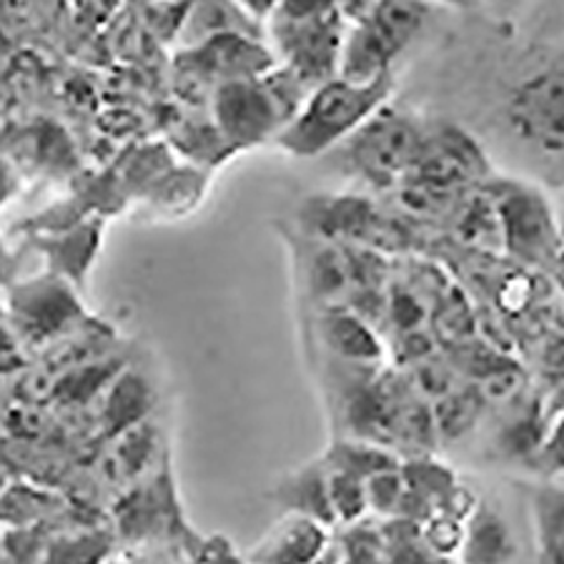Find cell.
Masks as SVG:
<instances>
[{
  "label": "cell",
  "instance_id": "18",
  "mask_svg": "<svg viewBox=\"0 0 564 564\" xmlns=\"http://www.w3.org/2000/svg\"><path fill=\"white\" fill-rule=\"evenodd\" d=\"M332 547L339 562H381L387 560V532L364 517L359 522L344 524V542H332Z\"/></svg>",
  "mask_w": 564,
  "mask_h": 564
},
{
  "label": "cell",
  "instance_id": "26",
  "mask_svg": "<svg viewBox=\"0 0 564 564\" xmlns=\"http://www.w3.org/2000/svg\"><path fill=\"white\" fill-rule=\"evenodd\" d=\"M163 6H178V3H188V0H159Z\"/></svg>",
  "mask_w": 564,
  "mask_h": 564
},
{
  "label": "cell",
  "instance_id": "19",
  "mask_svg": "<svg viewBox=\"0 0 564 564\" xmlns=\"http://www.w3.org/2000/svg\"><path fill=\"white\" fill-rule=\"evenodd\" d=\"M536 459H540L542 469L550 477L564 479V409L544 430L540 449H536Z\"/></svg>",
  "mask_w": 564,
  "mask_h": 564
},
{
  "label": "cell",
  "instance_id": "12",
  "mask_svg": "<svg viewBox=\"0 0 564 564\" xmlns=\"http://www.w3.org/2000/svg\"><path fill=\"white\" fill-rule=\"evenodd\" d=\"M517 542L512 527L497 507L475 502L464 527L459 560L467 562H512L517 560Z\"/></svg>",
  "mask_w": 564,
  "mask_h": 564
},
{
  "label": "cell",
  "instance_id": "1",
  "mask_svg": "<svg viewBox=\"0 0 564 564\" xmlns=\"http://www.w3.org/2000/svg\"><path fill=\"white\" fill-rule=\"evenodd\" d=\"M499 131L524 163V174L564 188V56L540 63L509 86Z\"/></svg>",
  "mask_w": 564,
  "mask_h": 564
},
{
  "label": "cell",
  "instance_id": "13",
  "mask_svg": "<svg viewBox=\"0 0 564 564\" xmlns=\"http://www.w3.org/2000/svg\"><path fill=\"white\" fill-rule=\"evenodd\" d=\"M530 517L536 557L564 562V479L550 477L530 495Z\"/></svg>",
  "mask_w": 564,
  "mask_h": 564
},
{
  "label": "cell",
  "instance_id": "7",
  "mask_svg": "<svg viewBox=\"0 0 564 564\" xmlns=\"http://www.w3.org/2000/svg\"><path fill=\"white\" fill-rule=\"evenodd\" d=\"M432 11L422 0H379L349 23L339 76L375 80L394 73L397 61L424 33Z\"/></svg>",
  "mask_w": 564,
  "mask_h": 564
},
{
  "label": "cell",
  "instance_id": "9",
  "mask_svg": "<svg viewBox=\"0 0 564 564\" xmlns=\"http://www.w3.org/2000/svg\"><path fill=\"white\" fill-rule=\"evenodd\" d=\"M279 63L267 35L221 33L191 48H181L176 70L191 88L206 90L212 101L214 90L241 78H253Z\"/></svg>",
  "mask_w": 564,
  "mask_h": 564
},
{
  "label": "cell",
  "instance_id": "3",
  "mask_svg": "<svg viewBox=\"0 0 564 564\" xmlns=\"http://www.w3.org/2000/svg\"><path fill=\"white\" fill-rule=\"evenodd\" d=\"M394 98V73L375 80L336 76L312 88L302 111L296 113L276 145L286 156L318 159L357 133L381 106Z\"/></svg>",
  "mask_w": 564,
  "mask_h": 564
},
{
  "label": "cell",
  "instance_id": "5",
  "mask_svg": "<svg viewBox=\"0 0 564 564\" xmlns=\"http://www.w3.org/2000/svg\"><path fill=\"white\" fill-rule=\"evenodd\" d=\"M492 174L489 153L475 135L454 123H430L420 159L397 191L404 204L432 212L469 196Z\"/></svg>",
  "mask_w": 564,
  "mask_h": 564
},
{
  "label": "cell",
  "instance_id": "8",
  "mask_svg": "<svg viewBox=\"0 0 564 564\" xmlns=\"http://www.w3.org/2000/svg\"><path fill=\"white\" fill-rule=\"evenodd\" d=\"M349 21L344 13H332L308 21L267 23V41L281 66L294 70L308 88H316L341 73L344 43Z\"/></svg>",
  "mask_w": 564,
  "mask_h": 564
},
{
  "label": "cell",
  "instance_id": "17",
  "mask_svg": "<svg viewBox=\"0 0 564 564\" xmlns=\"http://www.w3.org/2000/svg\"><path fill=\"white\" fill-rule=\"evenodd\" d=\"M326 467H329V464H326ZM329 499H332V512H334L336 524L359 522L371 512L367 481L332 467H329Z\"/></svg>",
  "mask_w": 564,
  "mask_h": 564
},
{
  "label": "cell",
  "instance_id": "23",
  "mask_svg": "<svg viewBox=\"0 0 564 564\" xmlns=\"http://www.w3.org/2000/svg\"><path fill=\"white\" fill-rule=\"evenodd\" d=\"M422 3L432 8H447V11H462V13L485 11V3H481V0H422Z\"/></svg>",
  "mask_w": 564,
  "mask_h": 564
},
{
  "label": "cell",
  "instance_id": "2",
  "mask_svg": "<svg viewBox=\"0 0 564 564\" xmlns=\"http://www.w3.org/2000/svg\"><path fill=\"white\" fill-rule=\"evenodd\" d=\"M308 94L312 88L294 70L276 63L261 76L218 86L212 96V121L229 151L276 143Z\"/></svg>",
  "mask_w": 564,
  "mask_h": 564
},
{
  "label": "cell",
  "instance_id": "25",
  "mask_svg": "<svg viewBox=\"0 0 564 564\" xmlns=\"http://www.w3.org/2000/svg\"><path fill=\"white\" fill-rule=\"evenodd\" d=\"M562 191V198L557 202V208H560V218H562V226H564V188H560Z\"/></svg>",
  "mask_w": 564,
  "mask_h": 564
},
{
  "label": "cell",
  "instance_id": "21",
  "mask_svg": "<svg viewBox=\"0 0 564 564\" xmlns=\"http://www.w3.org/2000/svg\"><path fill=\"white\" fill-rule=\"evenodd\" d=\"M236 3H239L243 11H247L253 18V21L261 23L263 29H267V23L279 11L281 0H236Z\"/></svg>",
  "mask_w": 564,
  "mask_h": 564
},
{
  "label": "cell",
  "instance_id": "14",
  "mask_svg": "<svg viewBox=\"0 0 564 564\" xmlns=\"http://www.w3.org/2000/svg\"><path fill=\"white\" fill-rule=\"evenodd\" d=\"M276 499L284 507V512H302L316 517V520L329 527L336 524L329 499V467H326V462H314L308 467L291 471L279 485Z\"/></svg>",
  "mask_w": 564,
  "mask_h": 564
},
{
  "label": "cell",
  "instance_id": "15",
  "mask_svg": "<svg viewBox=\"0 0 564 564\" xmlns=\"http://www.w3.org/2000/svg\"><path fill=\"white\" fill-rule=\"evenodd\" d=\"M324 339L341 359L349 361H375L381 354L367 322L349 314L347 308L324 316Z\"/></svg>",
  "mask_w": 564,
  "mask_h": 564
},
{
  "label": "cell",
  "instance_id": "4",
  "mask_svg": "<svg viewBox=\"0 0 564 564\" xmlns=\"http://www.w3.org/2000/svg\"><path fill=\"white\" fill-rule=\"evenodd\" d=\"M481 191L492 202L509 259L530 269H547L562 259L564 226L547 186L520 174H492Z\"/></svg>",
  "mask_w": 564,
  "mask_h": 564
},
{
  "label": "cell",
  "instance_id": "24",
  "mask_svg": "<svg viewBox=\"0 0 564 564\" xmlns=\"http://www.w3.org/2000/svg\"><path fill=\"white\" fill-rule=\"evenodd\" d=\"M379 3V0H341V13L347 15V21H357L367 11H371Z\"/></svg>",
  "mask_w": 564,
  "mask_h": 564
},
{
  "label": "cell",
  "instance_id": "20",
  "mask_svg": "<svg viewBox=\"0 0 564 564\" xmlns=\"http://www.w3.org/2000/svg\"><path fill=\"white\" fill-rule=\"evenodd\" d=\"M332 13H341V0H281L274 18H281V21H308V18Z\"/></svg>",
  "mask_w": 564,
  "mask_h": 564
},
{
  "label": "cell",
  "instance_id": "16",
  "mask_svg": "<svg viewBox=\"0 0 564 564\" xmlns=\"http://www.w3.org/2000/svg\"><path fill=\"white\" fill-rule=\"evenodd\" d=\"M324 462L329 464L332 469L347 471V475H354L364 481L381 475V471H387V469L402 467V464H399V459L389 449L379 447L377 442H367V440L336 442L334 447L326 452Z\"/></svg>",
  "mask_w": 564,
  "mask_h": 564
},
{
  "label": "cell",
  "instance_id": "11",
  "mask_svg": "<svg viewBox=\"0 0 564 564\" xmlns=\"http://www.w3.org/2000/svg\"><path fill=\"white\" fill-rule=\"evenodd\" d=\"M221 33L267 35V29L253 21L236 0H188L176 31L181 48H191Z\"/></svg>",
  "mask_w": 564,
  "mask_h": 564
},
{
  "label": "cell",
  "instance_id": "6",
  "mask_svg": "<svg viewBox=\"0 0 564 564\" xmlns=\"http://www.w3.org/2000/svg\"><path fill=\"white\" fill-rule=\"evenodd\" d=\"M426 126L424 118L389 101L332 153L361 184L379 191L397 188L420 159Z\"/></svg>",
  "mask_w": 564,
  "mask_h": 564
},
{
  "label": "cell",
  "instance_id": "22",
  "mask_svg": "<svg viewBox=\"0 0 564 564\" xmlns=\"http://www.w3.org/2000/svg\"><path fill=\"white\" fill-rule=\"evenodd\" d=\"M485 3V11H492L495 15L499 18H514L524 13L527 8H530V3H534V0H481Z\"/></svg>",
  "mask_w": 564,
  "mask_h": 564
},
{
  "label": "cell",
  "instance_id": "10",
  "mask_svg": "<svg viewBox=\"0 0 564 564\" xmlns=\"http://www.w3.org/2000/svg\"><path fill=\"white\" fill-rule=\"evenodd\" d=\"M332 547L329 524L302 512H284V517L261 536L247 560L271 564L322 562Z\"/></svg>",
  "mask_w": 564,
  "mask_h": 564
}]
</instances>
